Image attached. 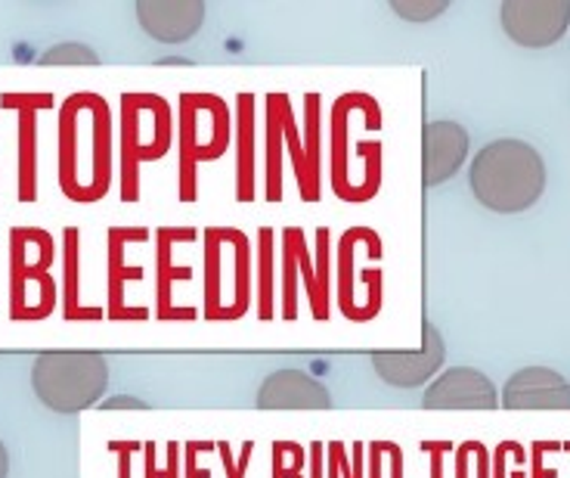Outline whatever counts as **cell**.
Here are the masks:
<instances>
[{
  "label": "cell",
  "instance_id": "obj_40",
  "mask_svg": "<svg viewBox=\"0 0 570 478\" xmlns=\"http://www.w3.org/2000/svg\"><path fill=\"white\" fill-rule=\"evenodd\" d=\"M146 401L140 398H130V394H112V398H106L100 401V410H146Z\"/></svg>",
  "mask_w": 570,
  "mask_h": 478
},
{
  "label": "cell",
  "instance_id": "obj_33",
  "mask_svg": "<svg viewBox=\"0 0 570 478\" xmlns=\"http://www.w3.org/2000/svg\"><path fill=\"white\" fill-rule=\"evenodd\" d=\"M524 466H528V450L518 441H512V448L509 441H502L493 453V478H528Z\"/></svg>",
  "mask_w": 570,
  "mask_h": 478
},
{
  "label": "cell",
  "instance_id": "obj_2",
  "mask_svg": "<svg viewBox=\"0 0 570 478\" xmlns=\"http://www.w3.org/2000/svg\"><path fill=\"white\" fill-rule=\"evenodd\" d=\"M469 184L474 199L484 208L499 215H518L542 196L546 162L528 140L499 137L474 156Z\"/></svg>",
  "mask_w": 570,
  "mask_h": 478
},
{
  "label": "cell",
  "instance_id": "obj_25",
  "mask_svg": "<svg viewBox=\"0 0 570 478\" xmlns=\"http://www.w3.org/2000/svg\"><path fill=\"white\" fill-rule=\"evenodd\" d=\"M301 134H304L301 140H304L311 181L316 187H323L320 184V172H323V165H320V156H323V97L320 94H304V130Z\"/></svg>",
  "mask_w": 570,
  "mask_h": 478
},
{
  "label": "cell",
  "instance_id": "obj_30",
  "mask_svg": "<svg viewBox=\"0 0 570 478\" xmlns=\"http://www.w3.org/2000/svg\"><path fill=\"white\" fill-rule=\"evenodd\" d=\"M307 450L298 441H273V478H304Z\"/></svg>",
  "mask_w": 570,
  "mask_h": 478
},
{
  "label": "cell",
  "instance_id": "obj_16",
  "mask_svg": "<svg viewBox=\"0 0 570 478\" xmlns=\"http://www.w3.org/2000/svg\"><path fill=\"white\" fill-rule=\"evenodd\" d=\"M469 159V130L459 121H428L422 128V184L441 187Z\"/></svg>",
  "mask_w": 570,
  "mask_h": 478
},
{
  "label": "cell",
  "instance_id": "obj_42",
  "mask_svg": "<svg viewBox=\"0 0 570 478\" xmlns=\"http://www.w3.org/2000/svg\"><path fill=\"white\" fill-rule=\"evenodd\" d=\"M10 476V453L3 448V441H0V478Z\"/></svg>",
  "mask_w": 570,
  "mask_h": 478
},
{
  "label": "cell",
  "instance_id": "obj_1",
  "mask_svg": "<svg viewBox=\"0 0 570 478\" xmlns=\"http://www.w3.org/2000/svg\"><path fill=\"white\" fill-rule=\"evenodd\" d=\"M59 113V189L69 203L94 205L112 189V109L102 94L78 90Z\"/></svg>",
  "mask_w": 570,
  "mask_h": 478
},
{
  "label": "cell",
  "instance_id": "obj_31",
  "mask_svg": "<svg viewBox=\"0 0 570 478\" xmlns=\"http://www.w3.org/2000/svg\"><path fill=\"white\" fill-rule=\"evenodd\" d=\"M180 448L184 445H177V441H168V460L165 466H158L156 457V445L153 441H146L142 445V478H180Z\"/></svg>",
  "mask_w": 570,
  "mask_h": 478
},
{
  "label": "cell",
  "instance_id": "obj_26",
  "mask_svg": "<svg viewBox=\"0 0 570 478\" xmlns=\"http://www.w3.org/2000/svg\"><path fill=\"white\" fill-rule=\"evenodd\" d=\"M326 478H366V445L344 441L326 445Z\"/></svg>",
  "mask_w": 570,
  "mask_h": 478
},
{
  "label": "cell",
  "instance_id": "obj_9",
  "mask_svg": "<svg viewBox=\"0 0 570 478\" xmlns=\"http://www.w3.org/2000/svg\"><path fill=\"white\" fill-rule=\"evenodd\" d=\"M372 227H347L335 246V299L338 311L354 323L375 320L385 308V267L382 261H372L370 267H360V258L370 246Z\"/></svg>",
  "mask_w": 570,
  "mask_h": 478
},
{
  "label": "cell",
  "instance_id": "obj_15",
  "mask_svg": "<svg viewBox=\"0 0 570 478\" xmlns=\"http://www.w3.org/2000/svg\"><path fill=\"white\" fill-rule=\"evenodd\" d=\"M202 233L193 231V227H158L156 231V318L158 320H196L199 311L189 308V304H174V286L177 283H189V264L180 267L174 261V248L180 243H196Z\"/></svg>",
  "mask_w": 570,
  "mask_h": 478
},
{
  "label": "cell",
  "instance_id": "obj_23",
  "mask_svg": "<svg viewBox=\"0 0 570 478\" xmlns=\"http://www.w3.org/2000/svg\"><path fill=\"white\" fill-rule=\"evenodd\" d=\"M273 267H276V231L261 227L255 243V311L261 320L276 318V283H273Z\"/></svg>",
  "mask_w": 570,
  "mask_h": 478
},
{
  "label": "cell",
  "instance_id": "obj_35",
  "mask_svg": "<svg viewBox=\"0 0 570 478\" xmlns=\"http://www.w3.org/2000/svg\"><path fill=\"white\" fill-rule=\"evenodd\" d=\"M214 450H217L214 441H186V448H180V460H184V466H180L184 476L180 478H212V469L202 466V457L214 453Z\"/></svg>",
  "mask_w": 570,
  "mask_h": 478
},
{
  "label": "cell",
  "instance_id": "obj_18",
  "mask_svg": "<svg viewBox=\"0 0 570 478\" xmlns=\"http://www.w3.org/2000/svg\"><path fill=\"white\" fill-rule=\"evenodd\" d=\"M134 10L137 22L153 41L184 43L196 38L208 7L202 0H140L134 3Z\"/></svg>",
  "mask_w": 570,
  "mask_h": 478
},
{
  "label": "cell",
  "instance_id": "obj_21",
  "mask_svg": "<svg viewBox=\"0 0 570 478\" xmlns=\"http://www.w3.org/2000/svg\"><path fill=\"white\" fill-rule=\"evenodd\" d=\"M288 94H267L264 97V199L283 203L285 196V137L283 116Z\"/></svg>",
  "mask_w": 570,
  "mask_h": 478
},
{
  "label": "cell",
  "instance_id": "obj_34",
  "mask_svg": "<svg viewBox=\"0 0 570 478\" xmlns=\"http://www.w3.org/2000/svg\"><path fill=\"white\" fill-rule=\"evenodd\" d=\"M450 3L446 0H394L391 10L400 16V19H410V22H431L446 10Z\"/></svg>",
  "mask_w": 570,
  "mask_h": 478
},
{
  "label": "cell",
  "instance_id": "obj_17",
  "mask_svg": "<svg viewBox=\"0 0 570 478\" xmlns=\"http://www.w3.org/2000/svg\"><path fill=\"white\" fill-rule=\"evenodd\" d=\"M509 410H570V382L549 367H524L502 389Z\"/></svg>",
  "mask_w": 570,
  "mask_h": 478
},
{
  "label": "cell",
  "instance_id": "obj_27",
  "mask_svg": "<svg viewBox=\"0 0 570 478\" xmlns=\"http://www.w3.org/2000/svg\"><path fill=\"white\" fill-rule=\"evenodd\" d=\"M366 478H403V448L397 441L366 445Z\"/></svg>",
  "mask_w": 570,
  "mask_h": 478
},
{
  "label": "cell",
  "instance_id": "obj_39",
  "mask_svg": "<svg viewBox=\"0 0 570 478\" xmlns=\"http://www.w3.org/2000/svg\"><path fill=\"white\" fill-rule=\"evenodd\" d=\"M422 450L431 453V478H443V457L453 450L450 441H422Z\"/></svg>",
  "mask_w": 570,
  "mask_h": 478
},
{
  "label": "cell",
  "instance_id": "obj_20",
  "mask_svg": "<svg viewBox=\"0 0 570 478\" xmlns=\"http://www.w3.org/2000/svg\"><path fill=\"white\" fill-rule=\"evenodd\" d=\"M261 410H328V389L304 370H276L257 389Z\"/></svg>",
  "mask_w": 570,
  "mask_h": 478
},
{
  "label": "cell",
  "instance_id": "obj_37",
  "mask_svg": "<svg viewBox=\"0 0 570 478\" xmlns=\"http://www.w3.org/2000/svg\"><path fill=\"white\" fill-rule=\"evenodd\" d=\"M556 441H537L530 457H533V478H558V469H549L546 466V453H556Z\"/></svg>",
  "mask_w": 570,
  "mask_h": 478
},
{
  "label": "cell",
  "instance_id": "obj_5",
  "mask_svg": "<svg viewBox=\"0 0 570 478\" xmlns=\"http://www.w3.org/2000/svg\"><path fill=\"white\" fill-rule=\"evenodd\" d=\"M233 140V113L217 94H180L177 100V199H199V165L220 159Z\"/></svg>",
  "mask_w": 570,
  "mask_h": 478
},
{
  "label": "cell",
  "instance_id": "obj_38",
  "mask_svg": "<svg viewBox=\"0 0 570 478\" xmlns=\"http://www.w3.org/2000/svg\"><path fill=\"white\" fill-rule=\"evenodd\" d=\"M109 450L118 457V478H130V460H134V453H140L142 445H137V441H109Z\"/></svg>",
  "mask_w": 570,
  "mask_h": 478
},
{
  "label": "cell",
  "instance_id": "obj_3",
  "mask_svg": "<svg viewBox=\"0 0 570 478\" xmlns=\"http://www.w3.org/2000/svg\"><path fill=\"white\" fill-rule=\"evenodd\" d=\"M202 318L214 323L243 320L255 299V248L239 227H205Z\"/></svg>",
  "mask_w": 570,
  "mask_h": 478
},
{
  "label": "cell",
  "instance_id": "obj_41",
  "mask_svg": "<svg viewBox=\"0 0 570 478\" xmlns=\"http://www.w3.org/2000/svg\"><path fill=\"white\" fill-rule=\"evenodd\" d=\"M311 478H326V445L323 441L311 445Z\"/></svg>",
  "mask_w": 570,
  "mask_h": 478
},
{
  "label": "cell",
  "instance_id": "obj_8",
  "mask_svg": "<svg viewBox=\"0 0 570 478\" xmlns=\"http://www.w3.org/2000/svg\"><path fill=\"white\" fill-rule=\"evenodd\" d=\"M57 258V243L43 227L10 231V318L43 320L53 314L59 286L50 267Z\"/></svg>",
  "mask_w": 570,
  "mask_h": 478
},
{
  "label": "cell",
  "instance_id": "obj_12",
  "mask_svg": "<svg viewBox=\"0 0 570 478\" xmlns=\"http://www.w3.org/2000/svg\"><path fill=\"white\" fill-rule=\"evenodd\" d=\"M372 370L391 389H419L431 382V377L443 370L446 361V345H443L441 330L425 320L422 323V348L419 351H372Z\"/></svg>",
  "mask_w": 570,
  "mask_h": 478
},
{
  "label": "cell",
  "instance_id": "obj_28",
  "mask_svg": "<svg viewBox=\"0 0 570 478\" xmlns=\"http://www.w3.org/2000/svg\"><path fill=\"white\" fill-rule=\"evenodd\" d=\"M456 478H493V453L481 441L459 445Z\"/></svg>",
  "mask_w": 570,
  "mask_h": 478
},
{
  "label": "cell",
  "instance_id": "obj_29",
  "mask_svg": "<svg viewBox=\"0 0 570 478\" xmlns=\"http://www.w3.org/2000/svg\"><path fill=\"white\" fill-rule=\"evenodd\" d=\"M38 62H41V66H100L102 59L97 57V50L87 47V43L66 41L57 43V47H50Z\"/></svg>",
  "mask_w": 570,
  "mask_h": 478
},
{
  "label": "cell",
  "instance_id": "obj_24",
  "mask_svg": "<svg viewBox=\"0 0 570 478\" xmlns=\"http://www.w3.org/2000/svg\"><path fill=\"white\" fill-rule=\"evenodd\" d=\"M78 290H81V231H62V318L78 311Z\"/></svg>",
  "mask_w": 570,
  "mask_h": 478
},
{
  "label": "cell",
  "instance_id": "obj_7",
  "mask_svg": "<svg viewBox=\"0 0 570 478\" xmlns=\"http://www.w3.org/2000/svg\"><path fill=\"white\" fill-rule=\"evenodd\" d=\"M31 389L53 413H81L109 389V363L97 351H43L31 367Z\"/></svg>",
  "mask_w": 570,
  "mask_h": 478
},
{
  "label": "cell",
  "instance_id": "obj_6",
  "mask_svg": "<svg viewBox=\"0 0 570 478\" xmlns=\"http://www.w3.org/2000/svg\"><path fill=\"white\" fill-rule=\"evenodd\" d=\"M372 106H379V100L372 94L363 90H347L338 100L332 103L328 109V177H332V193L342 199V203L360 205V193L354 184V168H351V156L360 162L363 177H366V187L379 196L382 189V177H385V144L379 137L372 140H351V121L360 113H366Z\"/></svg>",
  "mask_w": 570,
  "mask_h": 478
},
{
  "label": "cell",
  "instance_id": "obj_14",
  "mask_svg": "<svg viewBox=\"0 0 570 478\" xmlns=\"http://www.w3.org/2000/svg\"><path fill=\"white\" fill-rule=\"evenodd\" d=\"M428 410H497L499 391L493 379L474 367H453L443 370L422 394Z\"/></svg>",
  "mask_w": 570,
  "mask_h": 478
},
{
  "label": "cell",
  "instance_id": "obj_36",
  "mask_svg": "<svg viewBox=\"0 0 570 478\" xmlns=\"http://www.w3.org/2000/svg\"><path fill=\"white\" fill-rule=\"evenodd\" d=\"M217 453H220V464H224V472H227V478H245L248 466H252L255 441H245L243 453H239V460L233 457V448H229V441H217Z\"/></svg>",
  "mask_w": 570,
  "mask_h": 478
},
{
  "label": "cell",
  "instance_id": "obj_4",
  "mask_svg": "<svg viewBox=\"0 0 570 478\" xmlns=\"http://www.w3.org/2000/svg\"><path fill=\"white\" fill-rule=\"evenodd\" d=\"M177 128L174 109L161 94L130 90L118 100V196L140 203V168L168 156Z\"/></svg>",
  "mask_w": 570,
  "mask_h": 478
},
{
  "label": "cell",
  "instance_id": "obj_32",
  "mask_svg": "<svg viewBox=\"0 0 570 478\" xmlns=\"http://www.w3.org/2000/svg\"><path fill=\"white\" fill-rule=\"evenodd\" d=\"M314 264L316 280H320V292H323V302L332 304V231H328V227H320V231H316Z\"/></svg>",
  "mask_w": 570,
  "mask_h": 478
},
{
  "label": "cell",
  "instance_id": "obj_19",
  "mask_svg": "<svg viewBox=\"0 0 570 478\" xmlns=\"http://www.w3.org/2000/svg\"><path fill=\"white\" fill-rule=\"evenodd\" d=\"M153 233L146 227H109V318L112 320H146V308L125 302V286L130 280H142L140 264H128L125 252L130 243H146Z\"/></svg>",
  "mask_w": 570,
  "mask_h": 478
},
{
  "label": "cell",
  "instance_id": "obj_13",
  "mask_svg": "<svg viewBox=\"0 0 570 478\" xmlns=\"http://www.w3.org/2000/svg\"><path fill=\"white\" fill-rule=\"evenodd\" d=\"M502 29L521 47H549L570 26V0H505L499 7Z\"/></svg>",
  "mask_w": 570,
  "mask_h": 478
},
{
  "label": "cell",
  "instance_id": "obj_22",
  "mask_svg": "<svg viewBox=\"0 0 570 478\" xmlns=\"http://www.w3.org/2000/svg\"><path fill=\"white\" fill-rule=\"evenodd\" d=\"M257 196V97H236V199L255 203Z\"/></svg>",
  "mask_w": 570,
  "mask_h": 478
},
{
  "label": "cell",
  "instance_id": "obj_10",
  "mask_svg": "<svg viewBox=\"0 0 570 478\" xmlns=\"http://www.w3.org/2000/svg\"><path fill=\"white\" fill-rule=\"evenodd\" d=\"M279 274H283V283H279V295H283L279 318L298 320V290H304L307 299H311L314 320H328L332 304L323 302L320 280H316V264L311 258V243H307V233L301 227H285L283 236H279Z\"/></svg>",
  "mask_w": 570,
  "mask_h": 478
},
{
  "label": "cell",
  "instance_id": "obj_11",
  "mask_svg": "<svg viewBox=\"0 0 570 478\" xmlns=\"http://www.w3.org/2000/svg\"><path fill=\"white\" fill-rule=\"evenodd\" d=\"M57 100L53 94H31V90H16L0 97V109L16 113V196L19 203H38V116L53 109Z\"/></svg>",
  "mask_w": 570,
  "mask_h": 478
}]
</instances>
